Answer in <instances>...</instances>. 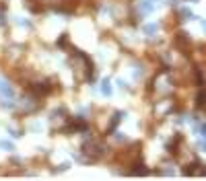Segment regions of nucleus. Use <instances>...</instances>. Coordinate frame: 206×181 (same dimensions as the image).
Wrapping results in <instances>:
<instances>
[{"mask_svg":"<svg viewBox=\"0 0 206 181\" xmlns=\"http://www.w3.org/2000/svg\"><path fill=\"white\" fill-rule=\"evenodd\" d=\"M192 2H196V0H192Z\"/></svg>","mask_w":206,"mask_h":181,"instance_id":"aec40b11","label":"nucleus"},{"mask_svg":"<svg viewBox=\"0 0 206 181\" xmlns=\"http://www.w3.org/2000/svg\"><path fill=\"white\" fill-rule=\"evenodd\" d=\"M116 140H117V142H126L128 138H126V136H124L122 132H117V134H116Z\"/></svg>","mask_w":206,"mask_h":181,"instance_id":"4468645a","label":"nucleus"},{"mask_svg":"<svg viewBox=\"0 0 206 181\" xmlns=\"http://www.w3.org/2000/svg\"><path fill=\"white\" fill-rule=\"evenodd\" d=\"M0 148H4V150H14V146L8 142V140H0Z\"/></svg>","mask_w":206,"mask_h":181,"instance_id":"f8f14e48","label":"nucleus"},{"mask_svg":"<svg viewBox=\"0 0 206 181\" xmlns=\"http://www.w3.org/2000/svg\"><path fill=\"white\" fill-rule=\"evenodd\" d=\"M196 101H198V107H202V105H206V90H202V93H200Z\"/></svg>","mask_w":206,"mask_h":181,"instance_id":"9d476101","label":"nucleus"},{"mask_svg":"<svg viewBox=\"0 0 206 181\" xmlns=\"http://www.w3.org/2000/svg\"><path fill=\"white\" fill-rule=\"evenodd\" d=\"M179 144H181V136L177 134V136H173V140L169 142V150H171V152H177V146H179Z\"/></svg>","mask_w":206,"mask_h":181,"instance_id":"39448f33","label":"nucleus"},{"mask_svg":"<svg viewBox=\"0 0 206 181\" xmlns=\"http://www.w3.org/2000/svg\"><path fill=\"white\" fill-rule=\"evenodd\" d=\"M124 115H126L124 111H116L113 115H111V121H109V125H107V134H111L113 130H116V125L120 124V119H122Z\"/></svg>","mask_w":206,"mask_h":181,"instance_id":"f03ea898","label":"nucleus"},{"mask_svg":"<svg viewBox=\"0 0 206 181\" xmlns=\"http://www.w3.org/2000/svg\"><path fill=\"white\" fill-rule=\"evenodd\" d=\"M173 43H175V48H177V49H181V52L185 54V52L190 49V43H192V41H190V35H188V33H177Z\"/></svg>","mask_w":206,"mask_h":181,"instance_id":"f257e3e1","label":"nucleus"},{"mask_svg":"<svg viewBox=\"0 0 206 181\" xmlns=\"http://www.w3.org/2000/svg\"><path fill=\"white\" fill-rule=\"evenodd\" d=\"M200 132H202V136H204V138H206V121H204V124H202V125H200Z\"/></svg>","mask_w":206,"mask_h":181,"instance_id":"dca6fc26","label":"nucleus"},{"mask_svg":"<svg viewBox=\"0 0 206 181\" xmlns=\"http://www.w3.org/2000/svg\"><path fill=\"white\" fill-rule=\"evenodd\" d=\"M202 150H206V142H202Z\"/></svg>","mask_w":206,"mask_h":181,"instance_id":"a211bd4d","label":"nucleus"},{"mask_svg":"<svg viewBox=\"0 0 206 181\" xmlns=\"http://www.w3.org/2000/svg\"><path fill=\"white\" fill-rule=\"evenodd\" d=\"M159 31V25L157 23H149L146 27H144V35H155Z\"/></svg>","mask_w":206,"mask_h":181,"instance_id":"0eeeda50","label":"nucleus"},{"mask_svg":"<svg viewBox=\"0 0 206 181\" xmlns=\"http://www.w3.org/2000/svg\"><path fill=\"white\" fill-rule=\"evenodd\" d=\"M10 136H13V138H19L21 132H19V130H10Z\"/></svg>","mask_w":206,"mask_h":181,"instance_id":"2eb2a0df","label":"nucleus"},{"mask_svg":"<svg viewBox=\"0 0 206 181\" xmlns=\"http://www.w3.org/2000/svg\"><path fill=\"white\" fill-rule=\"evenodd\" d=\"M194 14H192V10L190 8H181L179 10V21H188V19H192Z\"/></svg>","mask_w":206,"mask_h":181,"instance_id":"6e6552de","label":"nucleus"},{"mask_svg":"<svg viewBox=\"0 0 206 181\" xmlns=\"http://www.w3.org/2000/svg\"><path fill=\"white\" fill-rule=\"evenodd\" d=\"M202 27H204V29H206V21H202Z\"/></svg>","mask_w":206,"mask_h":181,"instance_id":"6ab92c4d","label":"nucleus"},{"mask_svg":"<svg viewBox=\"0 0 206 181\" xmlns=\"http://www.w3.org/2000/svg\"><path fill=\"white\" fill-rule=\"evenodd\" d=\"M4 23H6V19H4V14L0 13V25H4Z\"/></svg>","mask_w":206,"mask_h":181,"instance_id":"f3484780","label":"nucleus"},{"mask_svg":"<svg viewBox=\"0 0 206 181\" xmlns=\"http://www.w3.org/2000/svg\"><path fill=\"white\" fill-rule=\"evenodd\" d=\"M101 93L105 95V97H109L111 95V84H109L107 78H103V83H101Z\"/></svg>","mask_w":206,"mask_h":181,"instance_id":"423d86ee","label":"nucleus"},{"mask_svg":"<svg viewBox=\"0 0 206 181\" xmlns=\"http://www.w3.org/2000/svg\"><path fill=\"white\" fill-rule=\"evenodd\" d=\"M0 95H2V97H6V99H10L14 95V89L6 83V80H0Z\"/></svg>","mask_w":206,"mask_h":181,"instance_id":"7ed1b4c3","label":"nucleus"},{"mask_svg":"<svg viewBox=\"0 0 206 181\" xmlns=\"http://www.w3.org/2000/svg\"><path fill=\"white\" fill-rule=\"evenodd\" d=\"M198 167H200V163L185 165V167H184V175H196V173H198Z\"/></svg>","mask_w":206,"mask_h":181,"instance_id":"20e7f679","label":"nucleus"},{"mask_svg":"<svg viewBox=\"0 0 206 181\" xmlns=\"http://www.w3.org/2000/svg\"><path fill=\"white\" fill-rule=\"evenodd\" d=\"M66 41H68V35L64 33V35H62V37H60V39H58V45H60V48H62V45H66Z\"/></svg>","mask_w":206,"mask_h":181,"instance_id":"ddd939ff","label":"nucleus"},{"mask_svg":"<svg viewBox=\"0 0 206 181\" xmlns=\"http://www.w3.org/2000/svg\"><path fill=\"white\" fill-rule=\"evenodd\" d=\"M134 167H136V169H132V173H134V175H146V173H149V171L144 169L142 163H138V165H134Z\"/></svg>","mask_w":206,"mask_h":181,"instance_id":"1a4fd4ad","label":"nucleus"},{"mask_svg":"<svg viewBox=\"0 0 206 181\" xmlns=\"http://www.w3.org/2000/svg\"><path fill=\"white\" fill-rule=\"evenodd\" d=\"M140 10H142V13H151L153 4H151V2H140Z\"/></svg>","mask_w":206,"mask_h":181,"instance_id":"9b49d317","label":"nucleus"}]
</instances>
